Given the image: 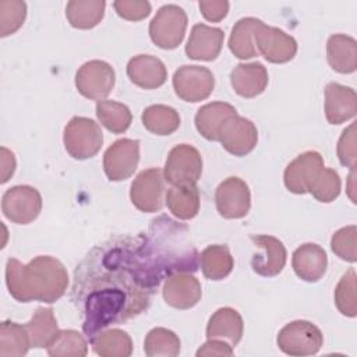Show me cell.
Segmentation results:
<instances>
[{
	"label": "cell",
	"mask_w": 357,
	"mask_h": 357,
	"mask_svg": "<svg viewBox=\"0 0 357 357\" xmlns=\"http://www.w3.org/2000/svg\"><path fill=\"white\" fill-rule=\"evenodd\" d=\"M64 148L67 153L78 160L95 156L103 144V134L96 121L88 117H73L63 134Z\"/></svg>",
	"instance_id": "277c9868"
},
{
	"label": "cell",
	"mask_w": 357,
	"mask_h": 357,
	"mask_svg": "<svg viewBox=\"0 0 357 357\" xmlns=\"http://www.w3.org/2000/svg\"><path fill=\"white\" fill-rule=\"evenodd\" d=\"M357 95L350 86L329 82L325 86V116L329 124H342L356 116Z\"/></svg>",
	"instance_id": "ffe728a7"
},
{
	"label": "cell",
	"mask_w": 357,
	"mask_h": 357,
	"mask_svg": "<svg viewBox=\"0 0 357 357\" xmlns=\"http://www.w3.org/2000/svg\"><path fill=\"white\" fill-rule=\"evenodd\" d=\"M233 354V347L220 339H208L198 350H197V357H227Z\"/></svg>",
	"instance_id": "f6af8a7d"
},
{
	"label": "cell",
	"mask_w": 357,
	"mask_h": 357,
	"mask_svg": "<svg viewBox=\"0 0 357 357\" xmlns=\"http://www.w3.org/2000/svg\"><path fill=\"white\" fill-rule=\"evenodd\" d=\"M356 236H357V227L354 225L339 229L337 231L333 233L331 238L332 251L343 261L356 262L357 259Z\"/></svg>",
	"instance_id": "60d3db41"
},
{
	"label": "cell",
	"mask_w": 357,
	"mask_h": 357,
	"mask_svg": "<svg viewBox=\"0 0 357 357\" xmlns=\"http://www.w3.org/2000/svg\"><path fill=\"white\" fill-rule=\"evenodd\" d=\"M202 174V158L197 148L188 144H178L170 149L165 169V181L172 185L197 184Z\"/></svg>",
	"instance_id": "52a82bcc"
},
{
	"label": "cell",
	"mask_w": 357,
	"mask_h": 357,
	"mask_svg": "<svg viewBox=\"0 0 357 357\" xmlns=\"http://www.w3.org/2000/svg\"><path fill=\"white\" fill-rule=\"evenodd\" d=\"M26 4L21 0L0 1V36H8L17 32L24 24Z\"/></svg>",
	"instance_id": "ab89813d"
},
{
	"label": "cell",
	"mask_w": 357,
	"mask_h": 357,
	"mask_svg": "<svg viewBox=\"0 0 357 357\" xmlns=\"http://www.w3.org/2000/svg\"><path fill=\"white\" fill-rule=\"evenodd\" d=\"M269 77L264 64L254 63H240L230 73V84L237 95L241 98H255L261 95L266 85Z\"/></svg>",
	"instance_id": "603a6c76"
},
{
	"label": "cell",
	"mask_w": 357,
	"mask_h": 357,
	"mask_svg": "<svg viewBox=\"0 0 357 357\" xmlns=\"http://www.w3.org/2000/svg\"><path fill=\"white\" fill-rule=\"evenodd\" d=\"M215 86L212 71L202 66H181L174 71L173 88L176 95L185 102L206 99Z\"/></svg>",
	"instance_id": "8fae6325"
},
{
	"label": "cell",
	"mask_w": 357,
	"mask_h": 357,
	"mask_svg": "<svg viewBox=\"0 0 357 357\" xmlns=\"http://www.w3.org/2000/svg\"><path fill=\"white\" fill-rule=\"evenodd\" d=\"M198 7L205 20L211 22L222 21L229 11V3L225 0H212V1H199Z\"/></svg>",
	"instance_id": "ee69618b"
},
{
	"label": "cell",
	"mask_w": 357,
	"mask_h": 357,
	"mask_svg": "<svg viewBox=\"0 0 357 357\" xmlns=\"http://www.w3.org/2000/svg\"><path fill=\"white\" fill-rule=\"evenodd\" d=\"M31 347L29 335L25 325L3 321L0 325V356L22 357Z\"/></svg>",
	"instance_id": "836d02e7"
},
{
	"label": "cell",
	"mask_w": 357,
	"mask_h": 357,
	"mask_svg": "<svg viewBox=\"0 0 357 357\" xmlns=\"http://www.w3.org/2000/svg\"><path fill=\"white\" fill-rule=\"evenodd\" d=\"M25 328L29 335L31 347H36V349L47 347L49 343L60 331L57 326V321L53 314V310L50 307L36 308L31 321L25 324Z\"/></svg>",
	"instance_id": "1f68e13d"
},
{
	"label": "cell",
	"mask_w": 357,
	"mask_h": 357,
	"mask_svg": "<svg viewBox=\"0 0 357 357\" xmlns=\"http://www.w3.org/2000/svg\"><path fill=\"white\" fill-rule=\"evenodd\" d=\"M105 7L103 0H73L66 6V17L71 26L91 29L102 21Z\"/></svg>",
	"instance_id": "f546056e"
},
{
	"label": "cell",
	"mask_w": 357,
	"mask_h": 357,
	"mask_svg": "<svg viewBox=\"0 0 357 357\" xmlns=\"http://www.w3.org/2000/svg\"><path fill=\"white\" fill-rule=\"evenodd\" d=\"M201 271L209 280H222L227 278L234 266V259L227 245L212 244L199 254Z\"/></svg>",
	"instance_id": "f1b7e54d"
},
{
	"label": "cell",
	"mask_w": 357,
	"mask_h": 357,
	"mask_svg": "<svg viewBox=\"0 0 357 357\" xmlns=\"http://www.w3.org/2000/svg\"><path fill=\"white\" fill-rule=\"evenodd\" d=\"M337 158L343 166L349 169L356 167L357 151H356V124L354 123H351L347 128H344L339 138Z\"/></svg>",
	"instance_id": "b9f144b4"
},
{
	"label": "cell",
	"mask_w": 357,
	"mask_h": 357,
	"mask_svg": "<svg viewBox=\"0 0 357 357\" xmlns=\"http://www.w3.org/2000/svg\"><path fill=\"white\" fill-rule=\"evenodd\" d=\"M116 74L113 67L103 60H91L84 63L75 74V86L78 92L92 100H103L113 89Z\"/></svg>",
	"instance_id": "ba28073f"
},
{
	"label": "cell",
	"mask_w": 357,
	"mask_h": 357,
	"mask_svg": "<svg viewBox=\"0 0 357 357\" xmlns=\"http://www.w3.org/2000/svg\"><path fill=\"white\" fill-rule=\"evenodd\" d=\"M324 167V159L317 151H305L293 159L284 169L283 181L293 194H305L317 174Z\"/></svg>",
	"instance_id": "e0dca14e"
},
{
	"label": "cell",
	"mask_w": 357,
	"mask_h": 357,
	"mask_svg": "<svg viewBox=\"0 0 357 357\" xmlns=\"http://www.w3.org/2000/svg\"><path fill=\"white\" fill-rule=\"evenodd\" d=\"M130 81L142 89H156L166 82L167 70L163 61L152 54L134 56L127 64Z\"/></svg>",
	"instance_id": "7402d4cb"
},
{
	"label": "cell",
	"mask_w": 357,
	"mask_h": 357,
	"mask_svg": "<svg viewBox=\"0 0 357 357\" xmlns=\"http://www.w3.org/2000/svg\"><path fill=\"white\" fill-rule=\"evenodd\" d=\"M178 336L166 328H153L144 342V351L148 357H176L180 353Z\"/></svg>",
	"instance_id": "d590c367"
},
{
	"label": "cell",
	"mask_w": 357,
	"mask_h": 357,
	"mask_svg": "<svg viewBox=\"0 0 357 357\" xmlns=\"http://www.w3.org/2000/svg\"><path fill=\"white\" fill-rule=\"evenodd\" d=\"M40 209L42 197L31 185H14L3 194L1 211L13 223L28 225L39 216Z\"/></svg>",
	"instance_id": "30bf717a"
},
{
	"label": "cell",
	"mask_w": 357,
	"mask_h": 357,
	"mask_svg": "<svg viewBox=\"0 0 357 357\" xmlns=\"http://www.w3.org/2000/svg\"><path fill=\"white\" fill-rule=\"evenodd\" d=\"M278 347L289 356H312L324 344L321 329L310 321L297 319L284 325L276 337Z\"/></svg>",
	"instance_id": "5b68a950"
},
{
	"label": "cell",
	"mask_w": 357,
	"mask_h": 357,
	"mask_svg": "<svg viewBox=\"0 0 357 357\" xmlns=\"http://www.w3.org/2000/svg\"><path fill=\"white\" fill-rule=\"evenodd\" d=\"M92 349L102 357H128L132 353V340L121 329H105L91 340Z\"/></svg>",
	"instance_id": "4dcf8cb0"
},
{
	"label": "cell",
	"mask_w": 357,
	"mask_h": 357,
	"mask_svg": "<svg viewBox=\"0 0 357 357\" xmlns=\"http://www.w3.org/2000/svg\"><path fill=\"white\" fill-rule=\"evenodd\" d=\"M96 116L100 124L113 134L127 131L132 120L130 109L116 100H99L96 103Z\"/></svg>",
	"instance_id": "e575fe53"
},
{
	"label": "cell",
	"mask_w": 357,
	"mask_h": 357,
	"mask_svg": "<svg viewBox=\"0 0 357 357\" xmlns=\"http://www.w3.org/2000/svg\"><path fill=\"white\" fill-rule=\"evenodd\" d=\"M223 39L225 33L220 28L195 24L191 28V33L185 45V53L192 60L212 61L219 56Z\"/></svg>",
	"instance_id": "d6986e66"
},
{
	"label": "cell",
	"mask_w": 357,
	"mask_h": 357,
	"mask_svg": "<svg viewBox=\"0 0 357 357\" xmlns=\"http://www.w3.org/2000/svg\"><path fill=\"white\" fill-rule=\"evenodd\" d=\"M335 304L340 314L354 318L357 315L356 301V271L350 268L339 280L335 289Z\"/></svg>",
	"instance_id": "f35d334b"
},
{
	"label": "cell",
	"mask_w": 357,
	"mask_h": 357,
	"mask_svg": "<svg viewBox=\"0 0 357 357\" xmlns=\"http://www.w3.org/2000/svg\"><path fill=\"white\" fill-rule=\"evenodd\" d=\"M165 177L160 169L149 167L137 174L130 187V199L141 212H159L163 208Z\"/></svg>",
	"instance_id": "9c48e42d"
},
{
	"label": "cell",
	"mask_w": 357,
	"mask_h": 357,
	"mask_svg": "<svg viewBox=\"0 0 357 357\" xmlns=\"http://www.w3.org/2000/svg\"><path fill=\"white\" fill-rule=\"evenodd\" d=\"M187 14L176 4L162 6L149 24V36L160 49H176L184 39Z\"/></svg>",
	"instance_id": "8992f818"
},
{
	"label": "cell",
	"mask_w": 357,
	"mask_h": 357,
	"mask_svg": "<svg viewBox=\"0 0 357 357\" xmlns=\"http://www.w3.org/2000/svg\"><path fill=\"white\" fill-rule=\"evenodd\" d=\"M257 248L262 250L261 254H255L251 259V268L255 273L265 278L278 276L286 265V247L283 243L269 234L250 236Z\"/></svg>",
	"instance_id": "2e32d148"
},
{
	"label": "cell",
	"mask_w": 357,
	"mask_h": 357,
	"mask_svg": "<svg viewBox=\"0 0 357 357\" xmlns=\"http://www.w3.org/2000/svg\"><path fill=\"white\" fill-rule=\"evenodd\" d=\"M163 300L173 308L188 310L198 304L202 296L199 280L188 272L167 276L163 284Z\"/></svg>",
	"instance_id": "ac0fdd59"
},
{
	"label": "cell",
	"mask_w": 357,
	"mask_h": 357,
	"mask_svg": "<svg viewBox=\"0 0 357 357\" xmlns=\"http://www.w3.org/2000/svg\"><path fill=\"white\" fill-rule=\"evenodd\" d=\"M329 66L340 74H351L357 67V42L344 33L329 36L326 43Z\"/></svg>",
	"instance_id": "484cf974"
},
{
	"label": "cell",
	"mask_w": 357,
	"mask_h": 357,
	"mask_svg": "<svg viewBox=\"0 0 357 357\" xmlns=\"http://www.w3.org/2000/svg\"><path fill=\"white\" fill-rule=\"evenodd\" d=\"M218 141L229 153L234 156H245L255 148L258 142V131L251 120L236 114L225 123Z\"/></svg>",
	"instance_id": "9a60e30c"
},
{
	"label": "cell",
	"mask_w": 357,
	"mask_h": 357,
	"mask_svg": "<svg viewBox=\"0 0 357 357\" xmlns=\"http://www.w3.org/2000/svg\"><path fill=\"white\" fill-rule=\"evenodd\" d=\"M139 162V141L120 138L103 155V170L109 180L121 181L131 177Z\"/></svg>",
	"instance_id": "7c38bea8"
},
{
	"label": "cell",
	"mask_w": 357,
	"mask_h": 357,
	"mask_svg": "<svg viewBox=\"0 0 357 357\" xmlns=\"http://www.w3.org/2000/svg\"><path fill=\"white\" fill-rule=\"evenodd\" d=\"M169 211L181 220H190L199 211V190L192 185H172L165 195Z\"/></svg>",
	"instance_id": "83f0119b"
},
{
	"label": "cell",
	"mask_w": 357,
	"mask_h": 357,
	"mask_svg": "<svg viewBox=\"0 0 357 357\" xmlns=\"http://www.w3.org/2000/svg\"><path fill=\"white\" fill-rule=\"evenodd\" d=\"M342 188V181L333 169L329 167H322V170L317 174L314 181L311 183L308 192L319 202H332L335 201Z\"/></svg>",
	"instance_id": "74e56055"
},
{
	"label": "cell",
	"mask_w": 357,
	"mask_h": 357,
	"mask_svg": "<svg viewBox=\"0 0 357 357\" xmlns=\"http://www.w3.org/2000/svg\"><path fill=\"white\" fill-rule=\"evenodd\" d=\"M238 114L236 107L226 102H212L201 106L195 114V127L208 141H218L225 123Z\"/></svg>",
	"instance_id": "d4e9b609"
},
{
	"label": "cell",
	"mask_w": 357,
	"mask_h": 357,
	"mask_svg": "<svg viewBox=\"0 0 357 357\" xmlns=\"http://www.w3.org/2000/svg\"><path fill=\"white\" fill-rule=\"evenodd\" d=\"M141 234L149 258L163 279L198 271L199 252L191 241L187 225L160 215L151 220L146 234Z\"/></svg>",
	"instance_id": "3957f363"
},
{
	"label": "cell",
	"mask_w": 357,
	"mask_h": 357,
	"mask_svg": "<svg viewBox=\"0 0 357 357\" xmlns=\"http://www.w3.org/2000/svg\"><path fill=\"white\" fill-rule=\"evenodd\" d=\"M255 46L269 63L282 64L290 61L297 53V42L284 31L262 24L255 33Z\"/></svg>",
	"instance_id": "5bb4252c"
},
{
	"label": "cell",
	"mask_w": 357,
	"mask_h": 357,
	"mask_svg": "<svg viewBox=\"0 0 357 357\" xmlns=\"http://www.w3.org/2000/svg\"><path fill=\"white\" fill-rule=\"evenodd\" d=\"M46 349L52 357H84L88 353V343L79 332L64 329L57 332Z\"/></svg>",
	"instance_id": "8d00e7d4"
},
{
	"label": "cell",
	"mask_w": 357,
	"mask_h": 357,
	"mask_svg": "<svg viewBox=\"0 0 357 357\" xmlns=\"http://www.w3.org/2000/svg\"><path fill=\"white\" fill-rule=\"evenodd\" d=\"M215 202L222 218L241 219L251 208V192L243 178L231 176L218 185L215 191Z\"/></svg>",
	"instance_id": "4fadbf2b"
},
{
	"label": "cell",
	"mask_w": 357,
	"mask_h": 357,
	"mask_svg": "<svg viewBox=\"0 0 357 357\" xmlns=\"http://www.w3.org/2000/svg\"><path fill=\"white\" fill-rule=\"evenodd\" d=\"M262 24L261 20L254 17L241 18L234 24L229 38V49L237 59L248 60L258 56L255 33Z\"/></svg>",
	"instance_id": "4316f807"
},
{
	"label": "cell",
	"mask_w": 357,
	"mask_h": 357,
	"mask_svg": "<svg viewBox=\"0 0 357 357\" xmlns=\"http://www.w3.org/2000/svg\"><path fill=\"white\" fill-rule=\"evenodd\" d=\"M144 127L156 135H170L180 127V116L176 109L166 105L148 106L141 116Z\"/></svg>",
	"instance_id": "d6a6232c"
},
{
	"label": "cell",
	"mask_w": 357,
	"mask_h": 357,
	"mask_svg": "<svg viewBox=\"0 0 357 357\" xmlns=\"http://www.w3.org/2000/svg\"><path fill=\"white\" fill-rule=\"evenodd\" d=\"M0 166H1V183H7L10 177L14 174L15 170V158L11 151H8L6 146H1L0 149Z\"/></svg>",
	"instance_id": "bcb514c9"
},
{
	"label": "cell",
	"mask_w": 357,
	"mask_h": 357,
	"mask_svg": "<svg viewBox=\"0 0 357 357\" xmlns=\"http://www.w3.org/2000/svg\"><path fill=\"white\" fill-rule=\"evenodd\" d=\"M291 265L301 280L315 283L326 272L328 257L321 245L315 243H305L294 250Z\"/></svg>",
	"instance_id": "44dd1931"
},
{
	"label": "cell",
	"mask_w": 357,
	"mask_h": 357,
	"mask_svg": "<svg viewBox=\"0 0 357 357\" xmlns=\"http://www.w3.org/2000/svg\"><path fill=\"white\" fill-rule=\"evenodd\" d=\"M116 13L127 21H141L151 14V3L139 0H117L113 3Z\"/></svg>",
	"instance_id": "7bdbcfd3"
},
{
	"label": "cell",
	"mask_w": 357,
	"mask_h": 357,
	"mask_svg": "<svg viewBox=\"0 0 357 357\" xmlns=\"http://www.w3.org/2000/svg\"><path fill=\"white\" fill-rule=\"evenodd\" d=\"M244 322L237 310L231 307H222L216 310L206 325L208 339H220L236 347L243 337Z\"/></svg>",
	"instance_id": "cb8c5ba5"
},
{
	"label": "cell",
	"mask_w": 357,
	"mask_h": 357,
	"mask_svg": "<svg viewBox=\"0 0 357 357\" xmlns=\"http://www.w3.org/2000/svg\"><path fill=\"white\" fill-rule=\"evenodd\" d=\"M163 278L145 248L142 234L112 236L75 266L71 300L91 340L112 325L145 312Z\"/></svg>",
	"instance_id": "6da1fadb"
},
{
	"label": "cell",
	"mask_w": 357,
	"mask_h": 357,
	"mask_svg": "<svg viewBox=\"0 0 357 357\" xmlns=\"http://www.w3.org/2000/svg\"><path fill=\"white\" fill-rule=\"evenodd\" d=\"M8 293L20 303L42 301L52 304L64 296L68 273L54 257L38 255L28 264L8 258L6 264Z\"/></svg>",
	"instance_id": "7a4b0ae2"
}]
</instances>
